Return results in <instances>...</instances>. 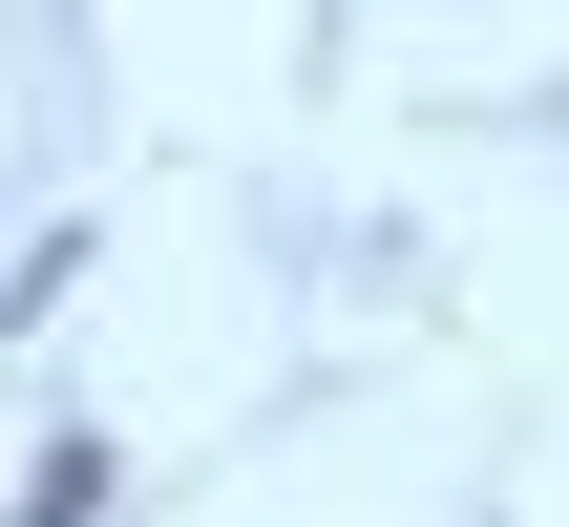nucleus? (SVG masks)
<instances>
[{
    "label": "nucleus",
    "mask_w": 569,
    "mask_h": 527,
    "mask_svg": "<svg viewBox=\"0 0 569 527\" xmlns=\"http://www.w3.org/2000/svg\"><path fill=\"white\" fill-rule=\"evenodd\" d=\"M127 507V465H106V444H84V422H63V444H42V465H21V527H106Z\"/></svg>",
    "instance_id": "1"
}]
</instances>
